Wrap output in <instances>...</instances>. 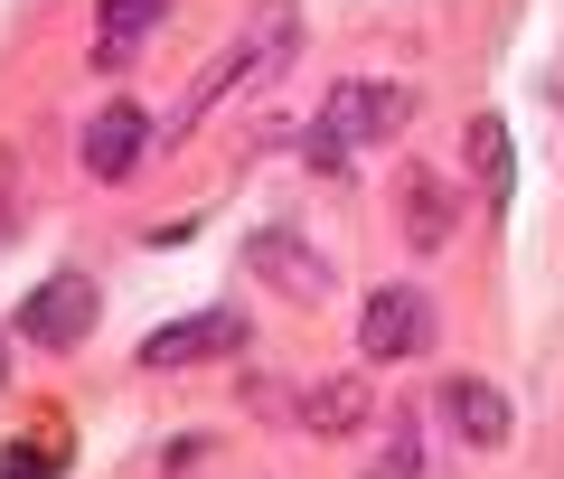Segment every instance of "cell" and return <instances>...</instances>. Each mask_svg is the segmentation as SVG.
<instances>
[{"label":"cell","instance_id":"obj_2","mask_svg":"<svg viewBox=\"0 0 564 479\" xmlns=\"http://www.w3.org/2000/svg\"><path fill=\"white\" fill-rule=\"evenodd\" d=\"M404 122H414V95H404V85H386V76H348V85H329L321 122L302 132V160H311V170H348V151H367V141L404 132Z\"/></svg>","mask_w":564,"mask_h":479},{"label":"cell","instance_id":"obj_11","mask_svg":"<svg viewBox=\"0 0 564 479\" xmlns=\"http://www.w3.org/2000/svg\"><path fill=\"white\" fill-rule=\"evenodd\" d=\"M377 423V395H367V377H321L302 395V433H321V442H348V433H367Z\"/></svg>","mask_w":564,"mask_h":479},{"label":"cell","instance_id":"obj_7","mask_svg":"<svg viewBox=\"0 0 564 479\" xmlns=\"http://www.w3.org/2000/svg\"><path fill=\"white\" fill-rule=\"evenodd\" d=\"M141 141H151V122H141V104H104V113L85 122V141H76L85 179H132V170H141Z\"/></svg>","mask_w":564,"mask_h":479},{"label":"cell","instance_id":"obj_6","mask_svg":"<svg viewBox=\"0 0 564 479\" xmlns=\"http://www.w3.org/2000/svg\"><path fill=\"white\" fill-rule=\"evenodd\" d=\"M433 404H443L452 442H470V451H499V442L518 433V414H508V395H499L489 377H452V385H443Z\"/></svg>","mask_w":564,"mask_h":479},{"label":"cell","instance_id":"obj_8","mask_svg":"<svg viewBox=\"0 0 564 479\" xmlns=\"http://www.w3.org/2000/svg\"><path fill=\"white\" fill-rule=\"evenodd\" d=\"M358 479H423V414L414 404H377L367 451H358Z\"/></svg>","mask_w":564,"mask_h":479},{"label":"cell","instance_id":"obj_10","mask_svg":"<svg viewBox=\"0 0 564 479\" xmlns=\"http://www.w3.org/2000/svg\"><path fill=\"white\" fill-rule=\"evenodd\" d=\"M395 226H404L414 254H443L452 244V179L443 170H404L395 179Z\"/></svg>","mask_w":564,"mask_h":479},{"label":"cell","instance_id":"obj_3","mask_svg":"<svg viewBox=\"0 0 564 479\" xmlns=\"http://www.w3.org/2000/svg\"><path fill=\"white\" fill-rule=\"evenodd\" d=\"M443 339V311H433V292L423 282H377V292L358 301V348L367 358H423V348Z\"/></svg>","mask_w":564,"mask_h":479},{"label":"cell","instance_id":"obj_12","mask_svg":"<svg viewBox=\"0 0 564 479\" xmlns=\"http://www.w3.org/2000/svg\"><path fill=\"white\" fill-rule=\"evenodd\" d=\"M161 20H170V0H95V66H132Z\"/></svg>","mask_w":564,"mask_h":479},{"label":"cell","instance_id":"obj_1","mask_svg":"<svg viewBox=\"0 0 564 479\" xmlns=\"http://www.w3.org/2000/svg\"><path fill=\"white\" fill-rule=\"evenodd\" d=\"M292 47H302V10H292V0H254V20L226 39V57H207V76L188 85V104L170 113V132H198L207 104H226L236 85H273L282 66H292Z\"/></svg>","mask_w":564,"mask_h":479},{"label":"cell","instance_id":"obj_13","mask_svg":"<svg viewBox=\"0 0 564 479\" xmlns=\"http://www.w3.org/2000/svg\"><path fill=\"white\" fill-rule=\"evenodd\" d=\"M470 170H480V198L508 207V122H470Z\"/></svg>","mask_w":564,"mask_h":479},{"label":"cell","instance_id":"obj_4","mask_svg":"<svg viewBox=\"0 0 564 479\" xmlns=\"http://www.w3.org/2000/svg\"><path fill=\"white\" fill-rule=\"evenodd\" d=\"M95 319H104V292H95V273H47L39 292L20 301V329H29L39 348H76L85 329H95Z\"/></svg>","mask_w":564,"mask_h":479},{"label":"cell","instance_id":"obj_9","mask_svg":"<svg viewBox=\"0 0 564 479\" xmlns=\"http://www.w3.org/2000/svg\"><path fill=\"white\" fill-rule=\"evenodd\" d=\"M236 339H245L236 311H188V319H170L161 339H141V367H198V358H226Z\"/></svg>","mask_w":564,"mask_h":479},{"label":"cell","instance_id":"obj_5","mask_svg":"<svg viewBox=\"0 0 564 479\" xmlns=\"http://www.w3.org/2000/svg\"><path fill=\"white\" fill-rule=\"evenodd\" d=\"M245 263H254V273L273 282L282 301H329V292H339V263H329V254H311V244L292 236V226H254Z\"/></svg>","mask_w":564,"mask_h":479},{"label":"cell","instance_id":"obj_14","mask_svg":"<svg viewBox=\"0 0 564 479\" xmlns=\"http://www.w3.org/2000/svg\"><path fill=\"white\" fill-rule=\"evenodd\" d=\"M57 470V433L47 442H10V451H0V479H47Z\"/></svg>","mask_w":564,"mask_h":479},{"label":"cell","instance_id":"obj_15","mask_svg":"<svg viewBox=\"0 0 564 479\" xmlns=\"http://www.w3.org/2000/svg\"><path fill=\"white\" fill-rule=\"evenodd\" d=\"M0 377H10V339H0Z\"/></svg>","mask_w":564,"mask_h":479}]
</instances>
